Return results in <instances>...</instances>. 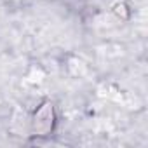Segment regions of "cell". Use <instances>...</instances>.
Masks as SVG:
<instances>
[{
	"instance_id": "6da1fadb",
	"label": "cell",
	"mask_w": 148,
	"mask_h": 148,
	"mask_svg": "<svg viewBox=\"0 0 148 148\" xmlns=\"http://www.w3.org/2000/svg\"><path fill=\"white\" fill-rule=\"evenodd\" d=\"M35 127L38 132H47L52 127V106L51 105H44V108H40V112L35 117Z\"/></svg>"
}]
</instances>
